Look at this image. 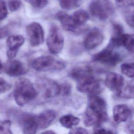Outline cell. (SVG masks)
<instances>
[{"label":"cell","instance_id":"8992f818","mask_svg":"<svg viewBox=\"0 0 134 134\" xmlns=\"http://www.w3.org/2000/svg\"><path fill=\"white\" fill-rule=\"evenodd\" d=\"M107 119L106 110H102L88 106L84 117V122L86 126H98Z\"/></svg>","mask_w":134,"mask_h":134},{"label":"cell","instance_id":"e575fe53","mask_svg":"<svg viewBox=\"0 0 134 134\" xmlns=\"http://www.w3.org/2000/svg\"><path fill=\"white\" fill-rule=\"evenodd\" d=\"M94 132L95 133H113L112 131L107 130L106 129L103 128L102 127H99L98 126H96L94 129Z\"/></svg>","mask_w":134,"mask_h":134},{"label":"cell","instance_id":"9c48e42d","mask_svg":"<svg viewBox=\"0 0 134 134\" xmlns=\"http://www.w3.org/2000/svg\"><path fill=\"white\" fill-rule=\"evenodd\" d=\"M24 38L21 35H12L7 39V56L9 59L14 58L18 51L19 49L24 44Z\"/></svg>","mask_w":134,"mask_h":134},{"label":"cell","instance_id":"d590c367","mask_svg":"<svg viewBox=\"0 0 134 134\" xmlns=\"http://www.w3.org/2000/svg\"><path fill=\"white\" fill-rule=\"evenodd\" d=\"M55 132L53 131H51V130H49V131H44L42 132V133H54Z\"/></svg>","mask_w":134,"mask_h":134},{"label":"cell","instance_id":"f1b7e54d","mask_svg":"<svg viewBox=\"0 0 134 134\" xmlns=\"http://www.w3.org/2000/svg\"><path fill=\"white\" fill-rule=\"evenodd\" d=\"M12 87L10 83L7 82L4 79L0 77V94L4 93L8 91Z\"/></svg>","mask_w":134,"mask_h":134},{"label":"cell","instance_id":"603a6c76","mask_svg":"<svg viewBox=\"0 0 134 134\" xmlns=\"http://www.w3.org/2000/svg\"><path fill=\"white\" fill-rule=\"evenodd\" d=\"M117 95L119 97L125 98L130 99L134 97L133 88L131 86H127L122 87L118 93Z\"/></svg>","mask_w":134,"mask_h":134},{"label":"cell","instance_id":"7a4b0ae2","mask_svg":"<svg viewBox=\"0 0 134 134\" xmlns=\"http://www.w3.org/2000/svg\"><path fill=\"white\" fill-rule=\"evenodd\" d=\"M34 69L38 71H60L65 68L64 62L50 55H42L35 59L31 63Z\"/></svg>","mask_w":134,"mask_h":134},{"label":"cell","instance_id":"277c9868","mask_svg":"<svg viewBox=\"0 0 134 134\" xmlns=\"http://www.w3.org/2000/svg\"><path fill=\"white\" fill-rule=\"evenodd\" d=\"M47 45L49 52L53 54L59 53L64 45V38L59 28L52 25L47 39Z\"/></svg>","mask_w":134,"mask_h":134},{"label":"cell","instance_id":"3957f363","mask_svg":"<svg viewBox=\"0 0 134 134\" xmlns=\"http://www.w3.org/2000/svg\"><path fill=\"white\" fill-rule=\"evenodd\" d=\"M89 10L93 17L105 20L113 13L114 9L112 4L109 1L105 0L92 2L89 6Z\"/></svg>","mask_w":134,"mask_h":134},{"label":"cell","instance_id":"6da1fadb","mask_svg":"<svg viewBox=\"0 0 134 134\" xmlns=\"http://www.w3.org/2000/svg\"><path fill=\"white\" fill-rule=\"evenodd\" d=\"M38 95V92L32 82L28 79H19L16 83L14 96L16 103L23 106L34 100Z\"/></svg>","mask_w":134,"mask_h":134},{"label":"cell","instance_id":"5b68a950","mask_svg":"<svg viewBox=\"0 0 134 134\" xmlns=\"http://www.w3.org/2000/svg\"><path fill=\"white\" fill-rule=\"evenodd\" d=\"M113 47L109 44V46L95 54L93 57V61L111 66L117 64L121 59L120 55L113 50Z\"/></svg>","mask_w":134,"mask_h":134},{"label":"cell","instance_id":"8d00e7d4","mask_svg":"<svg viewBox=\"0 0 134 134\" xmlns=\"http://www.w3.org/2000/svg\"><path fill=\"white\" fill-rule=\"evenodd\" d=\"M3 65H2V63H1V61H0V73H2V70H3Z\"/></svg>","mask_w":134,"mask_h":134},{"label":"cell","instance_id":"ba28073f","mask_svg":"<svg viewBox=\"0 0 134 134\" xmlns=\"http://www.w3.org/2000/svg\"><path fill=\"white\" fill-rule=\"evenodd\" d=\"M30 44L32 47L41 44L44 41V31L42 26L38 23L33 22L26 28Z\"/></svg>","mask_w":134,"mask_h":134},{"label":"cell","instance_id":"52a82bcc","mask_svg":"<svg viewBox=\"0 0 134 134\" xmlns=\"http://www.w3.org/2000/svg\"><path fill=\"white\" fill-rule=\"evenodd\" d=\"M37 85L44 98H50L60 95L61 86L54 81L47 79H40Z\"/></svg>","mask_w":134,"mask_h":134},{"label":"cell","instance_id":"7c38bea8","mask_svg":"<svg viewBox=\"0 0 134 134\" xmlns=\"http://www.w3.org/2000/svg\"><path fill=\"white\" fill-rule=\"evenodd\" d=\"M77 90L82 93H87L90 94H96L100 91L99 82L93 76L78 83Z\"/></svg>","mask_w":134,"mask_h":134},{"label":"cell","instance_id":"83f0119b","mask_svg":"<svg viewBox=\"0 0 134 134\" xmlns=\"http://www.w3.org/2000/svg\"><path fill=\"white\" fill-rule=\"evenodd\" d=\"M8 5L11 12H15L20 7L21 2L20 0H8Z\"/></svg>","mask_w":134,"mask_h":134},{"label":"cell","instance_id":"d6986e66","mask_svg":"<svg viewBox=\"0 0 134 134\" xmlns=\"http://www.w3.org/2000/svg\"><path fill=\"white\" fill-rule=\"evenodd\" d=\"M80 119L72 115H66L60 118V124L66 128H71L80 122Z\"/></svg>","mask_w":134,"mask_h":134},{"label":"cell","instance_id":"44dd1931","mask_svg":"<svg viewBox=\"0 0 134 134\" xmlns=\"http://www.w3.org/2000/svg\"><path fill=\"white\" fill-rule=\"evenodd\" d=\"M121 46H124L129 52H134V37L128 34H123Z\"/></svg>","mask_w":134,"mask_h":134},{"label":"cell","instance_id":"2e32d148","mask_svg":"<svg viewBox=\"0 0 134 134\" xmlns=\"http://www.w3.org/2000/svg\"><path fill=\"white\" fill-rule=\"evenodd\" d=\"M55 117L56 113L53 110H46L42 112L37 117L38 128H47L53 121Z\"/></svg>","mask_w":134,"mask_h":134},{"label":"cell","instance_id":"cb8c5ba5","mask_svg":"<svg viewBox=\"0 0 134 134\" xmlns=\"http://www.w3.org/2000/svg\"><path fill=\"white\" fill-rule=\"evenodd\" d=\"M121 71L127 77H134V62L122 64L121 65Z\"/></svg>","mask_w":134,"mask_h":134},{"label":"cell","instance_id":"e0dca14e","mask_svg":"<svg viewBox=\"0 0 134 134\" xmlns=\"http://www.w3.org/2000/svg\"><path fill=\"white\" fill-rule=\"evenodd\" d=\"M5 71L9 76L16 77L24 74L26 70L22 62L15 60L10 61L7 63L5 68Z\"/></svg>","mask_w":134,"mask_h":134},{"label":"cell","instance_id":"ffe728a7","mask_svg":"<svg viewBox=\"0 0 134 134\" xmlns=\"http://www.w3.org/2000/svg\"><path fill=\"white\" fill-rule=\"evenodd\" d=\"M75 23L80 27L82 26L88 20L89 15L88 13L84 10H78L74 13L72 16Z\"/></svg>","mask_w":134,"mask_h":134},{"label":"cell","instance_id":"8fae6325","mask_svg":"<svg viewBox=\"0 0 134 134\" xmlns=\"http://www.w3.org/2000/svg\"><path fill=\"white\" fill-rule=\"evenodd\" d=\"M20 125L24 133H35L38 128L37 117L29 114L23 115L20 119Z\"/></svg>","mask_w":134,"mask_h":134},{"label":"cell","instance_id":"7402d4cb","mask_svg":"<svg viewBox=\"0 0 134 134\" xmlns=\"http://www.w3.org/2000/svg\"><path fill=\"white\" fill-rule=\"evenodd\" d=\"M82 2V0H60V5L63 9L70 10L79 7Z\"/></svg>","mask_w":134,"mask_h":134},{"label":"cell","instance_id":"4fadbf2b","mask_svg":"<svg viewBox=\"0 0 134 134\" xmlns=\"http://www.w3.org/2000/svg\"><path fill=\"white\" fill-rule=\"evenodd\" d=\"M57 18L65 30L73 32H77L80 30L81 27L75 23L72 16L69 15L66 13L63 12L58 13L57 14Z\"/></svg>","mask_w":134,"mask_h":134},{"label":"cell","instance_id":"836d02e7","mask_svg":"<svg viewBox=\"0 0 134 134\" xmlns=\"http://www.w3.org/2000/svg\"><path fill=\"white\" fill-rule=\"evenodd\" d=\"M9 34V30L5 27H0V39L6 37Z\"/></svg>","mask_w":134,"mask_h":134},{"label":"cell","instance_id":"ac0fdd59","mask_svg":"<svg viewBox=\"0 0 134 134\" xmlns=\"http://www.w3.org/2000/svg\"><path fill=\"white\" fill-rule=\"evenodd\" d=\"M130 110L129 107L124 104L115 106L113 109V117L117 123L126 121L129 118Z\"/></svg>","mask_w":134,"mask_h":134},{"label":"cell","instance_id":"d4e9b609","mask_svg":"<svg viewBox=\"0 0 134 134\" xmlns=\"http://www.w3.org/2000/svg\"><path fill=\"white\" fill-rule=\"evenodd\" d=\"M124 16L125 21L127 24L132 27H134V6L127 7Z\"/></svg>","mask_w":134,"mask_h":134},{"label":"cell","instance_id":"d6a6232c","mask_svg":"<svg viewBox=\"0 0 134 134\" xmlns=\"http://www.w3.org/2000/svg\"><path fill=\"white\" fill-rule=\"evenodd\" d=\"M70 133H88L87 131L85 129L81 127H78V128H75L74 129H72L70 132Z\"/></svg>","mask_w":134,"mask_h":134},{"label":"cell","instance_id":"4316f807","mask_svg":"<svg viewBox=\"0 0 134 134\" xmlns=\"http://www.w3.org/2000/svg\"><path fill=\"white\" fill-rule=\"evenodd\" d=\"M32 6L36 8L41 9L44 7L48 4V0H25Z\"/></svg>","mask_w":134,"mask_h":134},{"label":"cell","instance_id":"9a60e30c","mask_svg":"<svg viewBox=\"0 0 134 134\" xmlns=\"http://www.w3.org/2000/svg\"><path fill=\"white\" fill-rule=\"evenodd\" d=\"M71 76L78 83L93 76V71L88 66H77L72 70Z\"/></svg>","mask_w":134,"mask_h":134},{"label":"cell","instance_id":"1f68e13d","mask_svg":"<svg viewBox=\"0 0 134 134\" xmlns=\"http://www.w3.org/2000/svg\"><path fill=\"white\" fill-rule=\"evenodd\" d=\"M60 86V94L62 95H68L70 93L71 87L70 84H64Z\"/></svg>","mask_w":134,"mask_h":134},{"label":"cell","instance_id":"30bf717a","mask_svg":"<svg viewBox=\"0 0 134 134\" xmlns=\"http://www.w3.org/2000/svg\"><path fill=\"white\" fill-rule=\"evenodd\" d=\"M103 39L102 32L99 29L94 28L86 35L84 40V47L87 50L93 49L102 42Z\"/></svg>","mask_w":134,"mask_h":134},{"label":"cell","instance_id":"5bb4252c","mask_svg":"<svg viewBox=\"0 0 134 134\" xmlns=\"http://www.w3.org/2000/svg\"><path fill=\"white\" fill-rule=\"evenodd\" d=\"M105 84L110 90L118 93L124 86V79L118 74L110 72L107 74Z\"/></svg>","mask_w":134,"mask_h":134},{"label":"cell","instance_id":"f546056e","mask_svg":"<svg viewBox=\"0 0 134 134\" xmlns=\"http://www.w3.org/2000/svg\"><path fill=\"white\" fill-rule=\"evenodd\" d=\"M7 9L4 0H0V20L5 19L7 16Z\"/></svg>","mask_w":134,"mask_h":134},{"label":"cell","instance_id":"4dcf8cb0","mask_svg":"<svg viewBox=\"0 0 134 134\" xmlns=\"http://www.w3.org/2000/svg\"><path fill=\"white\" fill-rule=\"evenodd\" d=\"M118 5L126 8L134 6V0H115Z\"/></svg>","mask_w":134,"mask_h":134},{"label":"cell","instance_id":"484cf974","mask_svg":"<svg viewBox=\"0 0 134 134\" xmlns=\"http://www.w3.org/2000/svg\"><path fill=\"white\" fill-rule=\"evenodd\" d=\"M11 122L9 120H6L4 121L0 120V133L10 134L12 133L10 129Z\"/></svg>","mask_w":134,"mask_h":134}]
</instances>
